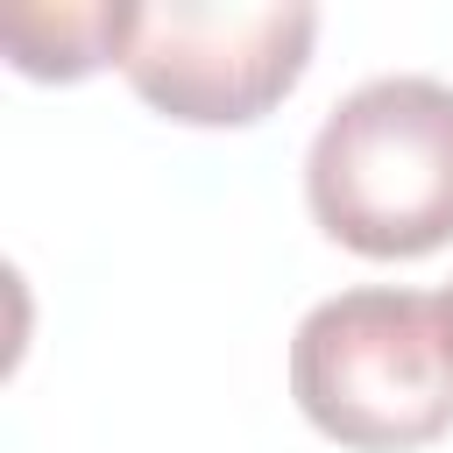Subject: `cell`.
I'll list each match as a JSON object with an SVG mask.
<instances>
[{
	"label": "cell",
	"instance_id": "cell-1",
	"mask_svg": "<svg viewBox=\"0 0 453 453\" xmlns=\"http://www.w3.org/2000/svg\"><path fill=\"white\" fill-rule=\"evenodd\" d=\"M311 219L368 255L411 262L453 241V85L432 71H382L333 99L304 156Z\"/></svg>",
	"mask_w": 453,
	"mask_h": 453
},
{
	"label": "cell",
	"instance_id": "cell-2",
	"mask_svg": "<svg viewBox=\"0 0 453 453\" xmlns=\"http://www.w3.org/2000/svg\"><path fill=\"white\" fill-rule=\"evenodd\" d=\"M297 411L354 453H411L453 425V361L439 297L368 283L319 297L290 340Z\"/></svg>",
	"mask_w": 453,
	"mask_h": 453
},
{
	"label": "cell",
	"instance_id": "cell-3",
	"mask_svg": "<svg viewBox=\"0 0 453 453\" xmlns=\"http://www.w3.org/2000/svg\"><path fill=\"white\" fill-rule=\"evenodd\" d=\"M319 7H219V0H156L134 7V35L120 50L127 85L184 120V127H248L262 120L311 64Z\"/></svg>",
	"mask_w": 453,
	"mask_h": 453
},
{
	"label": "cell",
	"instance_id": "cell-4",
	"mask_svg": "<svg viewBox=\"0 0 453 453\" xmlns=\"http://www.w3.org/2000/svg\"><path fill=\"white\" fill-rule=\"evenodd\" d=\"M134 35V0H14L0 7V42L28 78H85L120 64Z\"/></svg>",
	"mask_w": 453,
	"mask_h": 453
},
{
	"label": "cell",
	"instance_id": "cell-5",
	"mask_svg": "<svg viewBox=\"0 0 453 453\" xmlns=\"http://www.w3.org/2000/svg\"><path fill=\"white\" fill-rule=\"evenodd\" d=\"M439 333H446V361H453V283L439 290Z\"/></svg>",
	"mask_w": 453,
	"mask_h": 453
}]
</instances>
